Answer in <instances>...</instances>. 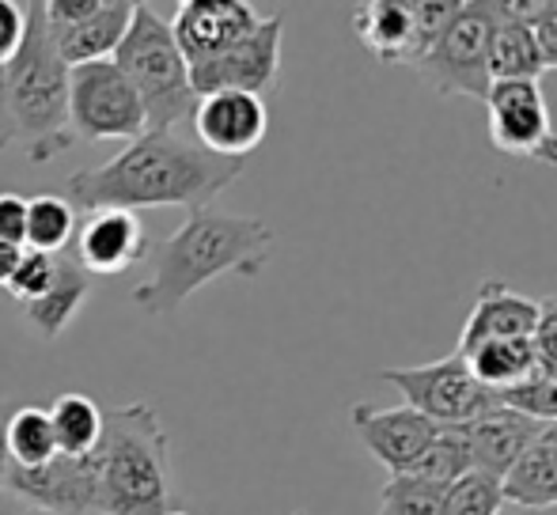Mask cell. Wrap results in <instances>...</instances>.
I'll return each instance as SVG.
<instances>
[{"label": "cell", "mask_w": 557, "mask_h": 515, "mask_svg": "<svg viewBox=\"0 0 557 515\" xmlns=\"http://www.w3.org/2000/svg\"><path fill=\"white\" fill-rule=\"evenodd\" d=\"M4 493L35 504L50 515H99V489H96V463L91 455L69 459L53 455L38 470L12 466L4 481Z\"/></svg>", "instance_id": "obj_13"}, {"label": "cell", "mask_w": 557, "mask_h": 515, "mask_svg": "<svg viewBox=\"0 0 557 515\" xmlns=\"http://www.w3.org/2000/svg\"><path fill=\"white\" fill-rule=\"evenodd\" d=\"M462 436H467L470 448V466L482 474H493V478H505L508 470L516 466V459L531 448L543 425L523 413L508 410V405H497V410L482 413L470 425H459Z\"/></svg>", "instance_id": "obj_18"}, {"label": "cell", "mask_w": 557, "mask_h": 515, "mask_svg": "<svg viewBox=\"0 0 557 515\" xmlns=\"http://www.w3.org/2000/svg\"><path fill=\"white\" fill-rule=\"evenodd\" d=\"M111 61L137 91L148 129H175L178 122L194 118L198 96L190 84V65L178 53L171 23L152 4H133L129 30Z\"/></svg>", "instance_id": "obj_5"}, {"label": "cell", "mask_w": 557, "mask_h": 515, "mask_svg": "<svg viewBox=\"0 0 557 515\" xmlns=\"http://www.w3.org/2000/svg\"><path fill=\"white\" fill-rule=\"evenodd\" d=\"M69 129L84 140H137L148 133L145 106L114 61L69 68Z\"/></svg>", "instance_id": "obj_7"}, {"label": "cell", "mask_w": 557, "mask_h": 515, "mask_svg": "<svg viewBox=\"0 0 557 515\" xmlns=\"http://www.w3.org/2000/svg\"><path fill=\"white\" fill-rule=\"evenodd\" d=\"M76 231V209L61 193H38L27 198V239L23 247L38 254H65Z\"/></svg>", "instance_id": "obj_26"}, {"label": "cell", "mask_w": 557, "mask_h": 515, "mask_svg": "<svg viewBox=\"0 0 557 515\" xmlns=\"http://www.w3.org/2000/svg\"><path fill=\"white\" fill-rule=\"evenodd\" d=\"M281 35L285 20L265 15L247 38L224 50L221 58L201 61L190 68L194 96H213V91H247V96H270L281 76Z\"/></svg>", "instance_id": "obj_11"}, {"label": "cell", "mask_w": 557, "mask_h": 515, "mask_svg": "<svg viewBox=\"0 0 557 515\" xmlns=\"http://www.w3.org/2000/svg\"><path fill=\"white\" fill-rule=\"evenodd\" d=\"M273 243L277 236L265 221L194 209L183 228L156 247V269L145 285L133 288V307L145 315H171L224 273L247 280L262 277Z\"/></svg>", "instance_id": "obj_2"}, {"label": "cell", "mask_w": 557, "mask_h": 515, "mask_svg": "<svg viewBox=\"0 0 557 515\" xmlns=\"http://www.w3.org/2000/svg\"><path fill=\"white\" fill-rule=\"evenodd\" d=\"M543 73H546V61L531 23L516 12L512 0H505V4L497 0V23H493V35H490V80L539 84Z\"/></svg>", "instance_id": "obj_20"}, {"label": "cell", "mask_w": 557, "mask_h": 515, "mask_svg": "<svg viewBox=\"0 0 557 515\" xmlns=\"http://www.w3.org/2000/svg\"><path fill=\"white\" fill-rule=\"evenodd\" d=\"M53 269H58V254H38V251H23L20 265H15L12 280L4 285V292L15 303H30L50 288Z\"/></svg>", "instance_id": "obj_31"}, {"label": "cell", "mask_w": 557, "mask_h": 515, "mask_svg": "<svg viewBox=\"0 0 557 515\" xmlns=\"http://www.w3.org/2000/svg\"><path fill=\"white\" fill-rule=\"evenodd\" d=\"M500 405L539 420V425H557V376L535 372V376H528L523 384L500 390Z\"/></svg>", "instance_id": "obj_30"}, {"label": "cell", "mask_w": 557, "mask_h": 515, "mask_svg": "<svg viewBox=\"0 0 557 515\" xmlns=\"http://www.w3.org/2000/svg\"><path fill=\"white\" fill-rule=\"evenodd\" d=\"M516 12L531 23L539 38V50H543V61H546V73L557 68V0H512Z\"/></svg>", "instance_id": "obj_32"}, {"label": "cell", "mask_w": 557, "mask_h": 515, "mask_svg": "<svg viewBox=\"0 0 557 515\" xmlns=\"http://www.w3.org/2000/svg\"><path fill=\"white\" fill-rule=\"evenodd\" d=\"M535 368L557 376V296L539 300V326H535Z\"/></svg>", "instance_id": "obj_33"}, {"label": "cell", "mask_w": 557, "mask_h": 515, "mask_svg": "<svg viewBox=\"0 0 557 515\" xmlns=\"http://www.w3.org/2000/svg\"><path fill=\"white\" fill-rule=\"evenodd\" d=\"M500 504H505L500 478L482 470H470L444 493V515H497Z\"/></svg>", "instance_id": "obj_29"}, {"label": "cell", "mask_w": 557, "mask_h": 515, "mask_svg": "<svg viewBox=\"0 0 557 515\" xmlns=\"http://www.w3.org/2000/svg\"><path fill=\"white\" fill-rule=\"evenodd\" d=\"M140 258H148V231L137 213H122V209L91 213L76 236V262L88 277H114L133 269Z\"/></svg>", "instance_id": "obj_17"}, {"label": "cell", "mask_w": 557, "mask_h": 515, "mask_svg": "<svg viewBox=\"0 0 557 515\" xmlns=\"http://www.w3.org/2000/svg\"><path fill=\"white\" fill-rule=\"evenodd\" d=\"M539 326V303L531 296L508 288L505 280L485 277L474 296L467 323L459 330V349L455 353H470V349L485 346V341H505V338H535Z\"/></svg>", "instance_id": "obj_16"}, {"label": "cell", "mask_w": 557, "mask_h": 515, "mask_svg": "<svg viewBox=\"0 0 557 515\" xmlns=\"http://www.w3.org/2000/svg\"><path fill=\"white\" fill-rule=\"evenodd\" d=\"M497 515H557V504H550V508H531V504H512L505 501L497 508Z\"/></svg>", "instance_id": "obj_40"}, {"label": "cell", "mask_w": 557, "mask_h": 515, "mask_svg": "<svg viewBox=\"0 0 557 515\" xmlns=\"http://www.w3.org/2000/svg\"><path fill=\"white\" fill-rule=\"evenodd\" d=\"M497 23V0L459 4L447 27L433 38L413 73L441 99H485L490 91V35Z\"/></svg>", "instance_id": "obj_6"}, {"label": "cell", "mask_w": 557, "mask_h": 515, "mask_svg": "<svg viewBox=\"0 0 557 515\" xmlns=\"http://www.w3.org/2000/svg\"><path fill=\"white\" fill-rule=\"evenodd\" d=\"M482 103L485 118H490V140L497 152L557 167V129L539 84L497 80L490 84Z\"/></svg>", "instance_id": "obj_10"}, {"label": "cell", "mask_w": 557, "mask_h": 515, "mask_svg": "<svg viewBox=\"0 0 557 515\" xmlns=\"http://www.w3.org/2000/svg\"><path fill=\"white\" fill-rule=\"evenodd\" d=\"M500 493H505V501L531 504V508L557 504V425H543L531 448L500 478Z\"/></svg>", "instance_id": "obj_22"}, {"label": "cell", "mask_w": 557, "mask_h": 515, "mask_svg": "<svg viewBox=\"0 0 557 515\" xmlns=\"http://www.w3.org/2000/svg\"><path fill=\"white\" fill-rule=\"evenodd\" d=\"M380 379L395 387L410 410L425 413L441 428L470 425V420H478L482 413L500 405L497 390L478 384L459 353L441 356L433 364H421V368H383Z\"/></svg>", "instance_id": "obj_8"}, {"label": "cell", "mask_w": 557, "mask_h": 515, "mask_svg": "<svg viewBox=\"0 0 557 515\" xmlns=\"http://www.w3.org/2000/svg\"><path fill=\"white\" fill-rule=\"evenodd\" d=\"M129 20H133V4H125V0H103V8L96 15L73 23V27H50V23L46 27H50L58 58L69 68H76V65H88V61H111L117 42L129 30Z\"/></svg>", "instance_id": "obj_19"}, {"label": "cell", "mask_w": 557, "mask_h": 515, "mask_svg": "<svg viewBox=\"0 0 557 515\" xmlns=\"http://www.w3.org/2000/svg\"><path fill=\"white\" fill-rule=\"evenodd\" d=\"M293 515H308V512H293Z\"/></svg>", "instance_id": "obj_42"}, {"label": "cell", "mask_w": 557, "mask_h": 515, "mask_svg": "<svg viewBox=\"0 0 557 515\" xmlns=\"http://www.w3.org/2000/svg\"><path fill=\"white\" fill-rule=\"evenodd\" d=\"M23 239H27V198L0 193V243L23 247Z\"/></svg>", "instance_id": "obj_35"}, {"label": "cell", "mask_w": 557, "mask_h": 515, "mask_svg": "<svg viewBox=\"0 0 557 515\" xmlns=\"http://www.w3.org/2000/svg\"><path fill=\"white\" fill-rule=\"evenodd\" d=\"M8 413L12 410L0 405V489H4V481H8V470H12V459H8Z\"/></svg>", "instance_id": "obj_39"}, {"label": "cell", "mask_w": 557, "mask_h": 515, "mask_svg": "<svg viewBox=\"0 0 557 515\" xmlns=\"http://www.w3.org/2000/svg\"><path fill=\"white\" fill-rule=\"evenodd\" d=\"M99 515L171 512V440L148 402H125L103 413L96 451Z\"/></svg>", "instance_id": "obj_3"}, {"label": "cell", "mask_w": 557, "mask_h": 515, "mask_svg": "<svg viewBox=\"0 0 557 515\" xmlns=\"http://www.w3.org/2000/svg\"><path fill=\"white\" fill-rule=\"evenodd\" d=\"M8 111H12L15 145L27 148L30 163H53L73 148L69 65L53 50L42 0L27 4V35L8 65Z\"/></svg>", "instance_id": "obj_4"}, {"label": "cell", "mask_w": 557, "mask_h": 515, "mask_svg": "<svg viewBox=\"0 0 557 515\" xmlns=\"http://www.w3.org/2000/svg\"><path fill=\"white\" fill-rule=\"evenodd\" d=\"M58 455V436H53L50 413L38 405H20L8 413V459L20 470H38Z\"/></svg>", "instance_id": "obj_25"}, {"label": "cell", "mask_w": 557, "mask_h": 515, "mask_svg": "<svg viewBox=\"0 0 557 515\" xmlns=\"http://www.w3.org/2000/svg\"><path fill=\"white\" fill-rule=\"evenodd\" d=\"M168 23L178 53L194 68L232 50L239 38H247L262 23V15L243 0H186V4H178L175 20Z\"/></svg>", "instance_id": "obj_15"}, {"label": "cell", "mask_w": 557, "mask_h": 515, "mask_svg": "<svg viewBox=\"0 0 557 515\" xmlns=\"http://www.w3.org/2000/svg\"><path fill=\"white\" fill-rule=\"evenodd\" d=\"M243 163L247 160H221L175 129H148L107 163L69 175L65 201L84 213H137L156 205H183L194 213L221 198L243 175Z\"/></svg>", "instance_id": "obj_1"}, {"label": "cell", "mask_w": 557, "mask_h": 515, "mask_svg": "<svg viewBox=\"0 0 557 515\" xmlns=\"http://www.w3.org/2000/svg\"><path fill=\"white\" fill-rule=\"evenodd\" d=\"M459 0H368L352 15L360 46L383 65L413 68L447 27Z\"/></svg>", "instance_id": "obj_9"}, {"label": "cell", "mask_w": 557, "mask_h": 515, "mask_svg": "<svg viewBox=\"0 0 557 515\" xmlns=\"http://www.w3.org/2000/svg\"><path fill=\"white\" fill-rule=\"evenodd\" d=\"M168 515H190V512H168Z\"/></svg>", "instance_id": "obj_41"}, {"label": "cell", "mask_w": 557, "mask_h": 515, "mask_svg": "<svg viewBox=\"0 0 557 515\" xmlns=\"http://www.w3.org/2000/svg\"><path fill=\"white\" fill-rule=\"evenodd\" d=\"M352 432L360 436L372 459L380 466H387V474H410L418 466V459L425 455V448L433 443V436L441 432V425L425 417V413L398 405V410H383L372 402H357L349 413Z\"/></svg>", "instance_id": "obj_14"}, {"label": "cell", "mask_w": 557, "mask_h": 515, "mask_svg": "<svg viewBox=\"0 0 557 515\" xmlns=\"http://www.w3.org/2000/svg\"><path fill=\"white\" fill-rule=\"evenodd\" d=\"M20 258H23V247H8V243H0V288L12 280V273H15V265H20Z\"/></svg>", "instance_id": "obj_38"}, {"label": "cell", "mask_w": 557, "mask_h": 515, "mask_svg": "<svg viewBox=\"0 0 557 515\" xmlns=\"http://www.w3.org/2000/svg\"><path fill=\"white\" fill-rule=\"evenodd\" d=\"M91 296V277L84 273V265L76 258L58 254V269H53V280L38 300L23 303V318L42 334L46 341L61 338L65 326L76 318V311L84 307V300Z\"/></svg>", "instance_id": "obj_21"}, {"label": "cell", "mask_w": 557, "mask_h": 515, "mask_svg": "<svg viewBox=\"0 0 557 515\" xmlns=\"http://www.w3.org/2000/svg\"><path fill=\"white\" fill-rule=\"evenodd\" d=\"M190 126L206 152L221 160H247L265 140L270 111H265V99L247 91H213L198 99Z\"/></svg>", "instance_id": "obj_12"}, {"label": "cell", "mask_w": 557, "mask_h": 515, "mask_svg": "<svg viewBox=\"0 0 557 515\" xmlns=\"http://www.w3.org/2000/svg\"><path fill=\"white\" fill-rule=\"evenodd\" d=\"M0 515H50V512L35 508V504L20 501V497H12V493H4V489H0Z\"/></svg>", "instance_id": "obj_37"}, {"label": "cell", "mask_w": 557, "mask_h": 515, "mask_svg": "<svg viewBox=\"0 0 557 515\" xmlns=\"http://www.w3.org/2000/svg\"><path fill=\"white\" fill-rule=\"evenodd\" d=\"M27 35V4H15V0H0V68L12 65L15 53Z\"/></svg>", "instance_id": "obj_34"}, {"label": "cell", "mask_w": 557, "mask_h": 515, "mask_svg": "<svg viewBox=\"0 0 557 515\" xmlns=\"http://www.w3.org/2000/svg\"><path fill=\"white\" fill-rule=\"evenodd\" d=\"M444 493L447 489L433 486V481H421L413 474H395L383 486L375 515H444Z\"/></svg>", "instance_id": "obj_28"}, {"label": "cell", "mask_w": 557, "mask_h": 515, "mask_svg": "<svg viewBox=\"0 0 557 515\" xmlns=\"http://www.w3.org/2000/svg\"><path fill=\"white\" fill-rule=\"evenodd\" d=\"M46 413H50L53 436H58V455L84 459L96 451L99 436H103V410L88 394H76V390L58 394Z\"/></svg>", "instance_id": "obj_24"}, {"label": "cell", "mask_w": 557, "mask_h": 515, "mask_svg": "<svg viewBox=\"0 0 557 515\" xmlns=\"http://www.w3.org/2000/svg\"><path fill=\"white\" fill-rule=\"evenodd\" d=\"M470 376L490 390H508L535 376V341L531 338H505V341H485V346L462 353Z\"/></svg>", "instance_id": "obj_23"}, {"label": "cell", "mask_w": 557, "mask_h": 515, "mask_svg": "<svg viewBox=\"0 0 557 515\" xmlns=\"http://www.w3.org/2000/svg\"><path fill=\"white\" fill-rule=\"evenodd\" d=\"M15 145V126H12V111H8V65L0 68V152Z\"/></svg>", "instance_id": "obj_36"}, {"label": "cell", "mask_w": 557, "mask_h": 515, "mask_svg": "<svg viewBox=\"0 0 557 515\" xmlns=\"http://www.w3.org/2000/svg\"><path fill=\"white\" fill-rule=\"evenodd\" d=\"M474 470L470 466V448H467V436H462L459 425L451 428H441V432L433 436V443L425 448V455L418 459V466H413V478L421 481H433V486H455L459 478H467V474Z\"/></svg>", "instance_id": "obj_27"}]
</instances>
